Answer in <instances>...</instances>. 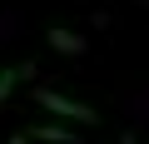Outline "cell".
Masks as SVG:
<instances>
[{"label":"cell","instance_id":"5b68a950","mask_svg":"<svg viewBox=\"0 0 149 144\" xmlns=\"http://www.w3.org/2000/svg\"><path fill=\"white\" fill-rule=\"evenodd\" d=\"M5 144H30V139H25V134H10V139H5Z\"/></svg>","mask_w":149,"mask_h":144},{"label":"cell","instance_id":"277c9868","mask_svg":"<svg viewBox=\"0 0 149 144\" xmlns=\"http://www.w3.org/2000/svg\"><path fill=\"white\" fill-rule=\"evenodd\" d=\"M35 139H40V144H80V134H74L65 119H60V124H35Z\"/></svg>","mask_w":149,"mask_h":144},{"label":"cell","instance_id":"8992f818","mask_svg":"<svg viewBox=\"0 0 149 144\" xmlns=\"http://www.w3.org/2000/svg\"><path fill=\"white\" fill-rule=\"evenodd\" d=\"M119 144H134V134H119Z\"/></svg>","mask_w":149,"mask_h":144},{"label":"cell","instance_id":"7a4b0ae2","mask_svg":"<svg viewBox=\"0 0 149 144\" xmlns=\"http://www.w3.org/2000/svg\"><path fill=\"white\" fill-rule=\"evenodd\" d=\"M25 80H35V60H20V65H5V70H0V109H5V99H10Z\"/></svg>","mask_w":149,"mask_h":144},{"label":"cell","instance_id":"6da1fadb","mask_svg":"<svg viewBox=\"0 0 149 144\" xmlns=\"http://www.w3.org/2000/svg\"><path fill=\"white\" fill-rule=\"evenodd\" d=\"M35 104H40V109H50V114H60V119H70V124H80V129L100 119L85 99H70V95H60V90H35Z\"/></svg>","mask_w":149,"mask_h":144},{"label":"cell","instance_id":"3957f363","mask_svg":"<svg viewBox=\"0 0 149 144\" xmlns=\"http://www.w3.org/2000/svg\"><path fill=\"white\" fill-rule=\"evenodd\" d=\"M45 45H50L55 55H85V50H90V40H85V35L60 30V25H55V30H45Z\"/></svg>","mask_w":149,"mask_h":144}]
</instances>
